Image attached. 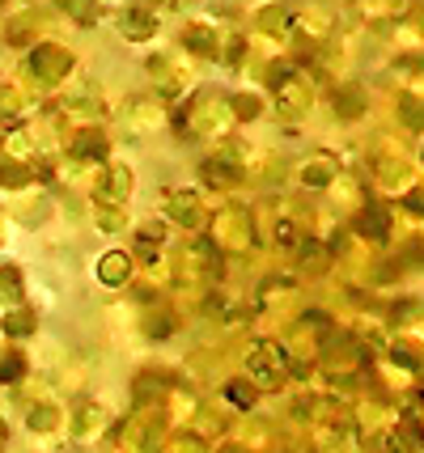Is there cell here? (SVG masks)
Listing matches in <instances>:
<instances>
[{
	"label": "cell",
	"instance_id": "1",
	"mask_svg": "<svg viewBox=\"0 0 424 453\" xmlns=\"http://www.w3.org/2000/svg\"><path fill=\"white\" fill-rule=\"evenodd\" d=\"M293 369V356L284 352L281 339H255L246 352V373L255 381V390H281L284 377Z\"/></svg>",
	"mask_w": 424,
	"mask_h": 453
},
{
	"label": "cell",
	"instance_id": "2",
	"mask_svg": "<svg viewBox=\"0 0 424 453\" xmlns=\"http://www.w3.org/2000/svg\"><path fill=\"white\" fill-rule=\"evenodd\" d=\"M212 229H208V246L217 255H246L255 250V220L246 217L243 208H221L212 212Z\"/></svg>",
	"mask_w": 424,
	"mask_h": 453
},
{
	"label": "cell",
	"instance_id": "3",
	"mask_svg": "<svg viewBox=\"0 0 424 453\" xmlns=\"http://www.w3.org/2000/svg\"><path fill=\"white\" fill-rule=\"evenodd\" d=\"M166 428H170V415L162 407H141L132 419H123L119 445L127 453H162V445L170 441Z\"/></svg>",
	"mask_w": 424,
	"mask_h": 453
},
{
	"label": "cell",
	"instance_id": "4",
	"mask_svg": "<svg viewBox=\"0 0 424 453\" xmlns=\"http://www.w3.org/2000/svg\"><path fill=\"white\" fill-rule=\"evenodd\" d=\"M225 123H229V106H225V98H217V94H196V98L179 111V132L182 136L212 140V136H221L225 132Z\"/></svg>",
	"mask_w": 424,
	"mask_h": 453
},
{
	"label": "cell",
	"instance_id": "5",
	"mask_svg": "<svg viewBox=\"0 0 424 453\" xmlns=\"http://www.w3.org/2000/svg\"><path fill=\"white\" fill-rule=\"evenodd\" d=\"M162 212L182 229H204L208 225V208H204L200 191H187V187H166L162 191Z\"/></svg>",
	"mask_w": 424,
	"mask_h": 453
},
{
	"label": "cell",
	"instance_id": "6",
	"mask_svg": "<svg viewBox=\"0 0 424 453\" xmlns=\"http://www.w3.org/2000/svg\"><path fill=\"white\" fill-rule=\"evenodd\" d=\"M89 196L98 208H123L127 196H132V170L119 165V161H111V165H102V174L89 182Z\"/></svg>",
	"mask_w": 424,
	"mask_h": 453
},
{
	"label": "cell",
	"instance_id": "7",
	"mask_svg": "<svg viewBox=\"0 0 424 453\" xmlns=\"http://www.w3.org/2000/svg\"><path fill=\"white\" fill-rule=\"evenodd\" d=\"M179 272L191 284H217L221 280V255L208 246V237H200L196 246H187L179 255Z\"/></svg>",
	"mask_w": 424,
	"mask_h": 453
},
{
	"label": "cell",
	"instance_id": "8",
	"mask_svg": "<svg viewBox=\"0 0 424 453\" xmlns=\"http://www.w3.org/2000/svg\"><path fill=\"white\" fill-rule=\"evenodd\" d=\"M73 73V51L64 42H35L30 47V77L35 81H64Z\"/></svg>",
	"mask_w": 424,
	"mask_h": 453
},
{
	"label": "cell",
	"instance_id": "9",
	"mask_svg": "<svg viewBox=\"0 0 424 453\" xmlns=\"http://www.w3.org/2000/svg\"><path fill=\"white\" fill-rule=\"evenodd\" d=\"M276 111H281L284 119H302L310 106H314V85L302 77V73H289V77H281L276 85Z\"/></svg>",
	"mask_w": 424,
	"mask_h": 453
},
{
	"label": "cell",
	"instance_id": "10",
	"mask_svg": "<svg viewBox=\"0 0 424 453\" xmlns=\"http://www.w3.org/2000/svg\"><path fill=\"white\" fill-rule=\"evenodd\" d=\"M361 365H365V348L357 339H335L331 348H323V377H331V381L357 377Z\"/></svg>",
	"mask_w": 424,
	"mask_h": 453
},
{
	"label": "cell",
	"instance_id": "11",
	"mask_svg": "<svg viewBox=\"0 0 424 453\" xmlns=\"http://www.w3.org/2000/svg\"><path fill=\"white\" fill-rule=\"evenodd\" d=\"M106 153H111V140H106V132H102L98 123L68 132V157L73 161H102Z\"/></svg>",
	"mask_w": 424,
	"mask_h": 453
},
{
	"label": "cell",
	"instance_id": "12",
	"mask_svg": "<svg viewBox=\"0 0 424 453\" xmlns=\"http://www.w3.org/2000/svg\"><path fill=\"white\" fill-rule=\"evenodd\" d=\"M335 178H340V157H335V153H310V157L297 165V182L310 187V191L335 187Z\"/></svg>",
	"mask_w": 424,
	"mask_h": 453
},
{
	"label": "cell",
	"instance_id": "13",
	"mask_svg": "<svg viewBox=\"0 0 424 453\" xmlns=\"http://www.w3.org/2000/svg\"><path fill=\"white\" fill-rule=\"evenodd\" d=\"M119 35L132 42H144L158 35V13H153V4H127L119 13Z\"/></svg>",
	"mask_w": 424,
	"mask_h": 453
},
{
	"label": "cell",
	"instance_id": "14",
	"mask_svg": "<svg viewBox=\"0 0 424 453\" xmlns=\"http://www.w3.org/2000/svg\"><path fill=\"white\" fill-rule=\"evenodd\" d=\"M35 178H47L42 161H0V187H9V191H26Z\"/></svg>",
	"mask_w": 424,
	"mask_h": 453
},
{
	"label": "cell",
	"instance_id": "15",
	"mask_svg": "<svg viewBox=\"0 0 424 453\" xmlns=\"http://www.w3.org/2000/svg\"><path fill=\"white\" fill-rule=\"evenodd\" d=\"M119 119H123V127H132V132H153L162 123V111L149 98H127L119 106Z\"/></svg>",
	"mask_w": 424,
	"mask_h": 453
},
{
	"label": "cell",
	"instance_id": "16",
	"mask_svg": "<svg viewBox=\"0 0 424 453\" xmlns=\"http://www.w3.org/2000/svg\"><path fill=\"white\" fill-rule=\"evenodd\" d=\"M293 26H297V9H289V4L259 9V35H267V39H289Z\"/></svg>",
	"mask_w": 424,
	"mask_h": 453
},
{
	"label": "cell",
	"instance_id": "17",
	"mask_svg": "<svg viewBox=\"0 0 424 453\" xmlns=\"http://www.w3.org/2000/svg\"><path fill=\"white\" fill-rule=\"evenodd\" d=\"M106 419H111V415H106L102 403H94V398H89V403H77V411H73V436H77V441H89V436H98L102 428H106Z\"/></svg>",
	"mask_w": 424,
	"mask_h": 453
},
{
	"label": "cell",
	"instance_id": "18",
	"mask_svg": "<svg viewBox=\"0 0 424 453\" xmlns=\"http://www.w3.org/2000/svg\"><path fill=\"white\" fill-rule=\"evenodd\" d=\"M132 255L127 250H106V255L98 258V280L106 284V288H119V284H127L132 280Z\"/></svg>",
	"mask_w": 424,
	"mask_h": 453
},
{
	"label": "cell",
	"instance_id": "19",
	"mask_svg": "<svg viewBox=\"0 0 424 453\" xmlns=\"http://www.w3.org/2000/svg\"><path fill=\"white\" fill-rule=\"evenodd\" d=\"M149 77H153V85L162 89L166 98H179V94H182V81H187L179 64H174V59H166V56H153V59H149Z\"/></svg>",
	"mask_w": 424,
	"mask_h": 453
},
{
	"label": "cell",
	"instance_id": "20",
	"mask_svg": "<svg viewBox=\"0 0 424 453\" xmlns=\"http://www.w3.org/2000/svg\"><path fill=\"white\" fill-rule=\"evenodd\" d=\"M182 47H187L191 56H200V59L221 56V39H217V30H212V26H200V21L182 30Z\"/></svg>",
	"mask_w": 424,
	"mask_h": 453
},
{
	"label": "cell",
	"instance_id": "21",
	"mask_svg": "<svg viewBox=\"0 0 424 453\" xmlns=\"http://www.w3.org/2000/svg\"><path fill=\"white\" fill-rule=\"evenodd\" d=\"M357 234H361L365 242H374V246H386V242H390V212H386V208H361Z\"/></svg>",
	"mask_w": 424,
	"mask_h": 453
},
{
	"label": "cell",
	"instance_id": "22",
	"mask_svg": "<svg viewBox=\"0 0 424 453\" xmlns=\"http://www.w3.org/2000/svg\"><path fill=\"white\" fill-rule=\"evenodd\" d=\"M374 174L382 178L386 187L395 182V187H416V174H412V165H407L404 157H386V153H374Z\"/></svg>",
	"mask_w": 424,
	"mask_h": 453
},
{
	"label": "cell",
	"instance_id": "23",
	"mask_svg": "<svg viewBox=\"0 0 424 453\" xmlns=\"http://www.w3.org/2000/svg\"><path fill=\"white\" fill-rule=\"evenodd\" d=\"M297 263H302V272H310V276H323L327 267H331V246H323V242H310V237H305L302 250H297Z\"/></svg>",
	"mask_w": 424,
	"mask_h": 453
},
{
	"label": "cell",
	"instance_id": "24",
	"mask_svg": "<svg viewBox=\"0 0 424 453\" xmlns=\"http://www.w3.org/2000/svg\"><path fill=\"white\" fill-rule=\"evenodd\" d=\"M293 293H297L293 280H267L259 288V296H255V305H259V310H281V305L293 301Z\"/></svg>",
	"mask_w": 424,
	"mask_h": 453
},
{
	"label": "cell",
	"instance_id": "25",
	"mask_svg": "<svg viewBox=\"0 0 424 453\" xmlns=\"http://www.w3.org/2000/svg\"><path fill=\"white\" fill-rule=\"evenodd\" d=\"M170 395V377L166 373H141L136 377V407H149L158 398Z\"/></svg>",
	"mask_w": 424,
	"mask_h": 453
},
{
	"label": "cell",
	"instance_id": "26",
	"mask_svg": "<svg viewBox=\"0 0 424 453\" xmlns=\"http://www.w3.org/2000/svg\"><path fill=\"white\" fill-rule=\"evenodd\" d=\"M0 326H4V335L26 339V335H35V326H39V318H35V310H26V305H13L9 314L0 318Z\"/></svg>",
	"mask_w": 424,
	"mask_h": 453
},
{
	"label": "cell",
	"instance_id": "27",
	"mask_svg": "<svg viewBox=\"0 0 424 453\" xmlns=\"http://www.w3.org/2000/svg\"><path fill=\"white\" fill-rule=\"evenodd\" d=\"M335 115L340 119H361L365 115V94L357 85H340V89H335Z\"/></svg>",
	"mask_w": 424,
	"mask_h": 453
},
{
	"label": "cell",
	"instance_id": "28",
	"mask_svg": "<svg viewBox=\"0 0 424 453\" xmlns=\"http://www.w3.org/2000/svg\"><path fill=\"white\" fill-rule=\"evenodd\" d=\"M26 111H30V94L21 85H13V81L0 85V115L9 119V115H26Z\"/></svg>",
	"mask_w": 424,
	"mask_h": 453
},
{
	"label": "cell",
	"instance_id": "29",
	"mask_svg": "<svg viewBox=\"0 0 424 453\" xmlns=\"http://www.w3.org/2000/svg\"><path fill=\"white\" fill-rule=\"evenodd\" d=\"M179 331V318L170 314V310H153V314H144V335L149 339H170Z\"/></svg>",
	"mask_w": 424,
	"mask_h": 453
},
{
	"label": "cell",
	"instance_id": "30",
	"mask_svg": "<svg viewBox=\"0 0 424 453\" xmlns=\"http://www.w3.org/2000/svg\"><path fill=\"white\" fill-rule=\"evenodd\" d=\"M21 293H26V284H21L18 267H0V301L13 310V305H21Z\"/></svg>",
	"mask_w": 424,
	"mask_h": 453
},
{
	"label": "cell",
	"instance_id": "31",
	"mask_svg": "<svg viewBox=\"0 0 424 453\" xmlns=\"http://www.w3.org/2000/svg\"><path fill=\"white\" fill-rule=\"evenodd\" d=\"M225 106H229V119H259L263 111V102L255 94H234V98H225Z\"/></svg>",
	"mask_w": 424,
	"mask_h": 453
},
{
	"label": "cell",
	"instance_id": "32",
	"mask_svg": "<svg viewBox=\"0 0 424 453\" xmlns=\"http://www.w3.org/2000/svg\"><path fill=\"white\" fill-rule=\"evenodd\" d=\"M26 419H30V428H35V433H51V428L60 424V411H56V403H39V407H30Z\"/></svg>",
	"mask_w": 424,
	"mask_h": 453
},
{
	"label": "cell",
	"instance_id": "33",
	"mask_svg": "<svg viewBox=\"0 0 424 453\" xmlns=\"http://www.w3.org/2000/svg\"><path fill=\"white\" fill-rule=\"evenodd\" d=\"M302 242H305V234L297 220H281V225H276V246H281V250H293V255H297Z\"/></svg>",
	"mask_w": 424,
	"mask_h": 453
},
{
	"label": "cell",
	"instance_id": "34",
	"mask_svg": "<svg viewBox=\"0 0 424 453\" xmlns=\"http://www.w3.org/2000/svg\"><path fill=\"white\" fill-rule=\"evenodd\" d=\"M225 398H229L234 407L251 411V407H255V398H259V390H255L251 381H229V386H225Z\"/></svg>",
	"mask_w": 424,
	"mask_h": 453
},
{
	"label": "cell",
	"instance_id": "35",
	"mask_svg": "<svg viewBox=\"0 0 424 453\" xmlns=\"http://www.w3.org/2000/svg\"><path fill=\"white\" fill-rule=\"evenodd\" d=\"M399 119H404L412 132H420V127H424V106H420V98H416V94H404V98H399Z\"/></svg>",
	"mask_w": 424,
	"mask_h": 453
},
{
	"label": "cell",
	"instance_id": "36",
	"mask_svg": "<svg viewBox=\"0 0 424 453\" xmlns=\"http://www.w3.org/2000/svg\"><path fill=\"white\" fill-rule=\"evenodd\" d=\"M166 449L170 453H208V441H204L200 433H179L166 441Z\"/></svg>",
	"mask_w": 424,
	"mask_h": 453
},
{
	"label": "cell",
	"instance_id": "37",
	"mask_svg": "<svg viewBox=\"0 0 424 453\" xmlns=\"http://www.w3.org/2000/svg\"><path fill=\"white\" fill-rule=\"evenodd\" d=\"M21 373H26V356L21 352H0V386L18 381Z\"/></svg>",
	"mask_w": 424,
	"mask_h": 453
},
{
	"label": "cell",
	"instance_id": "38",
	"mask_svg": "<svg viewBox=\"0 0 424 453\" xmlns=\"http://www.w3.org/2000/svg\"><path fill=\"white\" fill-rule=\"evenodd\" d=\"M136 237H141V250H149V242H153V246H162L166 225H162V220H144V225H141V234H136Z\"/></svg>",
	"mask_w": 424,
	"mask_h": 453
},
{
	"label": "cell",
	"instance_id": "39",
	"mask_svg": "<svg viewBox=\"0 0 424 453\" xmlns=\"http://www.w3.org/2000/svg\"><path fill=\"white\" fill-rule=\"evenodd\" d=\"M98 229H123V208H98Z\"/></svg>",
	"mask_w": 424,
	"mask_h": 453
},
{
	"label": "cell",
	"instance_id": "40",
	"mask_svg": "<svg viewBox=\"0 0 424 453\" xmlns=\"http://www.w3.org/2000/svg\"><path fill=\"white\" fill-rule=\"evenodd\" d=\"M64 9H68V13H73L77 21H85V26H89V21L98 18V4H77V0H68Z\"/></svg>",
	"mask_w": 424,
	"mask_h": 453
},
{
	"label": "cell",
	"instance_id": "41",
	"mask_svg": "<svg viewBox=\"0 0 424 453\" xmlns=\"http://www.w3.org/2000/svg\"><path fill=\"white\" fill-rule=\"evenodd\" d=\"M243 56H246V39H229V42H225V59H234V64H238Z\"/></svg>",
	"mask_w": 424,
	"mask_h": 453
},
{
	"label": "cell",
	"instance_id": "42",
	"mask_svg": "<svg viewBox=\"0 0 424 453\" xmlns=\"http://www.w3.org/2000/svg\"><path fill=\"white\" fill-rule=\"evenodd\" d=\"M9 445V428H4V419H0V449Z\"/></svg>",
	"mask_w": 424,
	"mask_h": 453
},
{
	"label": "cell",
	"instance_id": "43",
	"mask_svg": "<svg viewBox=\"0 0 424 453\" xmlns=\"http://www.w3.org/2000/svg\"><path fill=\"white\" fill-rule=\"evenodd\" d=\"M221 453H246V449H238V445H229V449H221Z\"/></svg>",
	"mask_w": 424,
	"mask_h": 453
},
{
	"label": "cell",
	"instance_id": "44",
	"mask_svg": "<svg viewBox=\"0 0 424 453\" xmlns=\"http://www.w3.org/2000/svg\"><path fill=\"white\" fill-rule=\"evenodd\" d=\"M0 242H4V234H0Z\"/></svg>",
	"mask_w": 424,
	"mask_h": 453
}]
</instances>
